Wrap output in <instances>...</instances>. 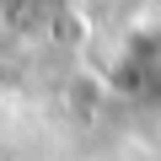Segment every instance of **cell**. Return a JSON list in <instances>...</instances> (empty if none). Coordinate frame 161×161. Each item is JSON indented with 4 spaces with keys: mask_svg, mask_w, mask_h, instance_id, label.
I'll return each instance as SVG.
<instances>
[{
    "mask_svg": "<svg viewBox=\"0 0 161 161\" xmlns=\"http://www.w3.org/2000/svg\"><path fill=\"white\" fill-rule=\"evenodd\" d=\"M108 86L129 102H145V108H161V22H145L134 27L113 59H108Z\"/></svg>",
    "mask_w": 161,
    "mask_h": 161,
    "instance_id": "obj_1",
    "label": "cell"
},
{
    "mask_svg": "<svg viewBox=\"0 0 161 161\" xmlns=\"http://www.w3.org/2000/svg\"><path fill=\"white\" fill-rule=\"evenodd\" d=\"M22 6H27V0H0V22H11V16H16Z\"/></svg>",
    "mask_w": 161,
    "mask_h": 161,
    "instance_id": "obj_2",
    "label": "cell"
}]
</instances>
